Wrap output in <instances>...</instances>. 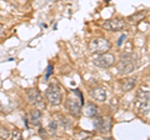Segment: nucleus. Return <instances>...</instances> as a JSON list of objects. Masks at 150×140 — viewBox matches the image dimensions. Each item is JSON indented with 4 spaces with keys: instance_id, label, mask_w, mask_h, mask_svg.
I'll list each match as a JSON object with an SVG mask.
<instances>
[{
    "instance_id": "obj_1",
    "label": "nucleus",
    "mask_w": 150,
    "mask_h": 140,
    "mask_svg": "<svg viewBox=\"0 0 150 140\" xmlns=\"http://www.w3.org/2000/svg\"><path fill=\"white\" fill-rule=\"evenodd\" d=\"M149 98H150V91L149 86L142 85L137 91V100H135V108H137L138 113L145 115H149Z\"/></svg>"
},
{
    "instance_id": "obj_2",
    "label": "nucleus",
    "mask_w": 150,
    "mask_h": 140,
    "mask_svg": "<svg viewBox=\"0 0 150 140\" xmlns=\"http://www.w3.org/2000/svg\"><path fill=\"white\" fill-rule=\"evenodd\" d=\"M138 66V59L137 55L134 54H121L120 57V62L118 65L119 73L125 75V74H130L131 71H134L135 68Z\"/></svg>"
},
{
    "instance_id": "obj_3",
    "label": "nucleus",
    "mask_w": 150,
    "mask_h": 140,
    "mask_svg": "<svg viewBox=\"0 0 150 140\" xmlns=\"http://www.w3.org/2000/svg\"><path fill=\"white\" fill-rule=\"evenodd\" d=\"M110 48H111L110 41L108 39H104V38H95L90 41V44H89V49H90V51L94 54L106 53Z\"/></svg>"
},
{
    "instance_id": "obj_4",
    "label": "nucleus",
    "mask_w": 150,
    "mask_h": 140,
    "mask_svg": "<svg viewBox=\"0 0 150 140\" xmlns=\"http://www.w3.org/2000/svg\"><path fill=\"white\" fill-rule=\"evenodd\" d=\"M45 99L51 105H60L63 101V95L58 85H50L45 93Z\"/></svg>"
},
{
    "instance_id": "obj_5",
    "label": "nucleus",
    "mask_w": 150,
    "mask_h": 140,
    "mask_svg": "<svg viewBox=\"0 0 150 140\" xmlns=\"http://www.w3.org/2000/svg\"><path fill=\"white\" fill-rule=\"evenodd\" d=\"M83 95H79V98H68L67 100V108L69 113L75 118H78L81 114V105H83Z\"/></svg>"
},
{
    "instance_id": "obj_6",
    "label": "nucleus",
    "mask_w": 150,
    "mask_h": 140,
    "mask_svg": "<svg viewBox=\"0 0 150 140\" xmlns=\"http://www.w3.org/2000/svg\"><path fill=\"white\" fill-rule=\"evenodd\" d=\"M26 95H28V100H29V103L34 108L39 109V110H43L45 108L44 99L38 89H29L26 91Z\"/></svg>"
},
{
    "instance_id": "obj_7",
    "label": "nucleus",
    "mask_w": 150,
    "mask_h": 140,
    "mask_svg": "<svg viewBox=\"0 0 150 140\" xmlns=\"http://www.w3.org/2000/svg\"><path fill=\"white\" fill-rule=\"evenodd\" d=\"M115 62V58L114 55L111 54H108V53H101V54H98L95 59L93 60V63L99 68H110L112 64Z\"/></svg>"
},
{
    "instance_id": "obj_8",
    "label": "nucleus",
    "mask_w": 150,
    "mask_h": 140,
    "mask_svg": "<svg viewBox=\"0 0 150 140\" xmlns=\"http://www.w3.org/2000/svg\"><path fill=\"white\" fill-rule=\"evenodd\" d=\"M125 21L121 20V19H110L105 21L103 24V28L106 30H115V31H119V30H123L125 28Z\"/></svg>"
},
{
    "instance_id": "obj_9",
    "label": "nucleus",
    "mask_w": 150,
    "mask_h": 140,
    "mask_svg": "<svg viewBox=\"0 0 150 140\" xmlns=\"http://www.w3.org/2000/svg\"><path fill=\"white\" fill-rule=\"evenodd\" d=\"M41 118H43L41 110L35 108V109H33L30 113H29V118H28V120H29L33 125H36V127H39L40 123H41Z\"/></svg>"
},
{
    "instance_id": "obj_10",
    "label": "nucleus",
    "mask_w": 150,
    "mask_h": 140,
    "mask_svg": "<svg viewBox=\"0 0 150 140\" xmlns=\"http://www.w3.org/2000/svg\"><path fill=\"white\" fill-rule=\"evenodd\" d=\"M90 96L98 101H104L106 99V91L104 88H93L90 90Z\"/></svg>"
},
{
    "instance_id": "obj_11",
    "label": "nucleus",
    "mask_w": 150,
    "mask_h": 140,
    "mask_svg": "<svg viewBox=\"0 0 150 140\" xmlns=\"http://www.w3.org/2000/svg\"><path fill=\"white\" fill-rule=\"evenodd\" d=\"M84 113H85L86 116H96L98 113H99V110H98V106H95V104H93V103H88L85 105V108H84Z\"/></svg>"
},
{
    "instance_id": "obj_12",
    "label": "nucleus",
    "mask_w": 150,
    "mask_h": 140,
    "mask_svg": "<svg viewBox=\"0 0 150 140\" xmlns=\"http://www.w3.org/2000/svg\"><path fill=\"white\" fill-rule=\"evenodd\" d=\"M135 84H137V78H128L121 83V89L124 91H130L131 89H134Z\"/></svg>"
},
{
    "instance_id": "obj_13",
    "label": "nucleus",
    "mask_w": 150,
    "mask_h": 140,
    "mask_svg": "<svg viewBox=\"0 0 150 140\" xmlns=\"http://www.w3.org/2000/svg\"><path fill=\"white\" fill-rule=\"evenodd\" d=\"M111 118H103V124H101V133H109L111 129Z\"/></svg>"
},
{
    "instance_id": "obj_14",
    "label": "nucleus",
    "mask_w": 150,
    "mask_h": 140,
    "mask_svg": "<svg viewBox=\"0 0 150 140\" xmlns=\"http://www.w3.org/2000/svg\"><path fill=\"white\" fill-rule=\"evenodd\" d=\"M145 18V11H139V13H137V14H134V15H130L128 19H129V21L130 23H140L143 19Z\"/></svg>"
},
{
    "instance_id": "obj_15",
    "label": "nucleus",
    "mask_w": 150,
    "mask_h": 140,
    "mask_svg": "<svg viewBox=\"0 0 150 140\" xmlns=\"http://www.w3.org/2000/svg\"><path fill=\"white\" fill-rule=\"evenodd\" d=\"M94 120H93V124H94V128H95L96 130H99L100 132V129H101V124H103V118H100V116H93Z\"/></svg>"
},
{
    "instance_id": "obj_16",
    "label": "nucleus",
    "mask_w": 150,
    "mask_h": 140,
    "mask_svg": "<svg viewBox=\"0 0 150 140\" xmlns=\"http://www.w3.org/2000/svg\"><path fill=\"white\" fill-rule=\"evenodd\" d=\"M0 139H10V132L0 125Z\"/></svg>"
},
{
    "instance_id": "obj_17",
    "label": "nucleus",
    "mask_w": 150,
    "mask_h": 140,
    "mask_svg": "<svg viewBox=\"0 0 150 140\" xmlns=\"http://www.w3.org/2000/svg\"><path fill=\"white\" fill-rule=\"evenodd\" d=\"M10 138L14 139V140H19L21 139V132L19 129H14L13 132L10 133Z\"/></svg>"
},
{
    "instance_id": "obj_18",
    "label": "nucleus",
    "mask_w": 150,
    "mask_h": 140,
    "mask_svg": "<svg viewBox=\"0 0 150 140\" xmlns=\"http://www.w3.org/2000/svg\"><path fill=\"white\" fill-rule=\"evenodd\" d=\"M56 123H55V120H51L50 121V124H49V129H50V132H51V134H54L55 132H56Z\"/></svg>"
},
{
    "instance_id": "obj_19",
    "label": "nucleus",
    "mask_w": 150,
    "mask_h": 140,
    "mask_svg": "<svg viewBox=\"0 0 150 140\" xmlns=\"http://www.w3.org/2000/svg\"><path fill=\"white\" fill-rule=\"evenodd\" d=\"M76 138H79V139H81V138H91V134L86 133V132H80L79 134H76Z\"/></svg>"
},
{
    "instance_id": "obj_20",
    "label": "nucleus",
    "mask_w": 150,
    "mask_h": 140,
    "mask_svg": "<svg viewBox=\"0 0 150 140\" xmlns=\"http://www.w3.org/2000/svg\"><path fill=\"white\" fill-rule=\"evenodd\" d=\"M118 104H119L118 99H116V98H112L111 101H110V106H111V108L114 110H116V109H118Z\"/></svg>"
},
{
    "instance_id": "obj_21",
    "label": "nucleus",
    "mask_w": 150,
    "mask_h": 140,
    "mask_svg": "<svg viewBox=\"0 0 150 140\" xmlns=\"http://www.w3.org/2000/svg\"><path fill=\"white\" fill-rule=\"evenodd\" d=\"M126 39H128V36H126V34H123V35H121L120 38H119V40H118V45L120 46L121 44L124 43V41H126Z\"/></svg>"
},
{
    "instance_id": "obj_22",
    "label": "nucleus",
    "mask_w": 150,
    "mask_h": 140,
    "mask_svg": "<svg viewBox=\"0 0 150 140\" xmlns=\"http://www.w3.org/2000/svg\"><path fill=\"white\" fill-rule=\"evenodd\" d=\"M51 73H53V65H49V66H48V71H46V75H45V79H48Z\"/></svg>"
}]
</instances>
